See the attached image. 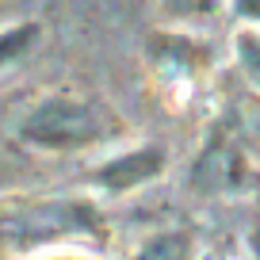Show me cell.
Segmentation results:
<instances>
[{"instance_id":"obj_1","label":"cell","mask_w":260,"mask_h":260,"mask_svg":"<svg viewBox=\"0 0 260 260\" xmlns=\"http://www.w3.org/2000/svg\"><path fill=\"white\" fill-rule=\"evenodd\" d=\"M104 134H107V111L77 96H50L39 107H31V115L19 122V138L35 149H50V153L84 149Z\"/></svg>"},{"instance_id":"obj_2","label":"cell","mask_w":260,"mask_h":260,"mask_svg":"<svg viewBox=\"0 0 260 260\" xmlns=\"http://www.w3.org/2000/svg\"><path fill=\"white\" fill-rule=\"evenodd\" d=\"M96 226L92 211L81 203H42L35 211H19V214H0V245H46L57 241L65 234H88Z\"/></svg>"},{"instance_id":"obj_3","label":"cell","mask_w":260,"mask_h":260,"mask_svg":"<svg viewBox=\"0 0 260 260\" xmlns=\"http://www.w3.org/2000/svg\"><path fill=\"white\" fill-rule=\"evenodd\" d=\"M161 172H165V149L161 146H142V149H130V153H119L111 161H104L96 169V180L107 191H130V187L149 184Z\"/></svg>"},{"instance_id":"obj_4","label":"cell","mask_w":260,"mask_h":260,"mask_svg":"<svg viewBox=\"0 0 260 260\" xmlns=\"http://www.w3.org/2000/svg\"><path fill=\"white\" fill-rule=\"evenodd\" d=\"M191 180H199L203 191H226V187H237L241 180V157L230 146H211L199 161V169L191 172Z\"/></svg>"},{"instance_id":"obj_5","label":"cell","mask_w":260,"mask_h":260,"mask_svg":"<svg viewBox=\"0 0 260 260\" xmlns=\"http://www.w3.org/2000/svg\"><path fill=\"white\" fill-rule=\"evenodd\" d=\"M134 260H195L191 234H184V230H161V234L142 241Z\"/></svg>"},{"instance_id":"obj_6","label":"cell","mask_w":260,"mask_h":260,"mask_svg":"<svg viewBox=\"0 0 260 260\" xmlns=\"http://www.w3.org/2000/svg\"><path fill=\"white\" fill-rule=\"evenodd\" d=\"M35 23H19V27H8V31H0V65H8L12 57H19L27 46L35 42Z\"/></svg>"},{"instance_id":"obj_7","label":"cell","mask_w":260,"mask_h":260,"mask_svg":"<svg viewBox=\"0 0 260 260\" xmlns=\"http://www.w3.org/2000/svg\"><path fill=\"white\" fill-rule=\"evenodd\" d=\"M237 50H241V61H245V69L252 73V81L260 84V39H252V35H241Z\"/></svg>"},{"instance_id":"obj_8","label":"cell","mask_w":260,"mask_h":260,"mask_svg":"<svg viewBox=\"0 0 260 260\" xmlns=\"http://www.w3.org/2000/svg\"><path fill=\"white\" fill-rule=\"evenodd\" d=\"M176 4H180V12H195V16L218 8V0H176Z\"/></svg>"},{"instance_id":"obj_9","label":"cell","mask_w":260,"mask_h":260,"mask_svg":"<svg viewBox=\"0 0 260 260\" xmlns=\"http://www.w3.org/2000/svg\"><path fill=\"white\" fill-rule=\"evenodd\" d=\"M252 249H256V260H260V226L252 230Z\"/></svg>"}]
</instances>
